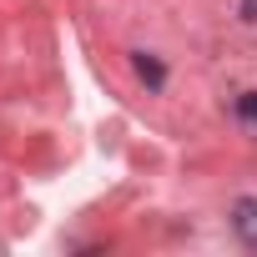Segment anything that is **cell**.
Returning a JSON list of instances; mask_svg holds the SVG:
<instances>
[{
	"mask_svg": "<svg viewBox=\"0 0 257 257\" xmlns=\"http://www.w3.org/2000/svg\"><path fill=\"white\" fill-rule=\"evenodd\" d=\"M237 232L247 242H257V202H237Z\"/></svg>",
	"mask_w": 257,
	"mask_h": 257,
	"instance_id": "1",
	"label": "cell"
},
{
	"mask_svg": "<svg viewBox=\"0 0 257 257\" xmlns=\"http://www.w3.org/2000/svg\"><path fill=\"white\" fill-rule=\"evenodd\" d=\"M137 71H142V76H147L152 86H162V66H157V61H147V56H137Z\"/></svg>",
	"mask_w": 257,
	"mask_h": 257,
	"instance_id": "2",
	"label": "cell"
},
{
	"mask_svg": "<svg viewBox=\"0 0 257 257\" xmlns=\"http://www.w3.org/2000/svg\"><path fill=\"white\" fill-rule=\"evenodd\" d=\"M237 111H242V121H252V126H257V91H247V96L237 101Z\"/></svg>",
	"mask_w": 257,
	"mask_h": 257,
	"instance_id": "3",
	"label": "cell"
}]
</instances>
